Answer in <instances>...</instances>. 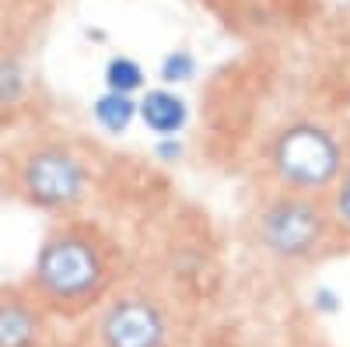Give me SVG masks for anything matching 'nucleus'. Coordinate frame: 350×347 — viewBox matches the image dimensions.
<instances>
[{"mask_svg": "<svg viewBox=\"0 0 350 347\" xmlns=\"http://www.w3.org/2000/svg\"><path fill=\"white\" fill-rule=\"evenodd\" d=\"M92 190L88 158L70 140L42 137L14 158V193L46 214H70Z\"/></svg>", "mask_w": 350, "mask_h": 347, "instance_id": "nucleus-4", "label": "nucleus"}, {"mask_svg": "<svg viewBox=\"0 0 350 347\" xmlns=\"http://www.w3.org/2000/svg\"><path fill=\"white\" fill-rule=\"evenodd\" d=\"M21 95H25V67L18 56L0 53V109L18 105Z\"/></svg>", "mask_w": 350, "mask_h": 347, "instance_id": "nucleus-10", "label": "nucleus"}, {"mask_svg": "<svg viewBox=\"0 0 350 347\" xmlns=\"http://www.w3.org/2000/svg\"><path fill=\"white\" fill-rule=\"evenodd\" d=\"M175 320L165 298L148 287L112 292L92 320L95 347H172Z\"/></svg>", "mask_w": 350, "mask_h": 347, "instance_id": "nucleus-5", "label": "nucleus"}, {"mask_svg": "<svg viewBox=\"0 0 350 347\" xmlns=\"http://www.w3.org/2000/svg\"><path fill=\"white\" fill-rule=\"evenodd\" d=\"M49 312L28 284H0V347H42Z\"/></svg>", "mask_w": 350, "mask_h": 347, "instance_id": "nucleus-6", "label": "nucleus"}, {"mask_svg": "<svg viewBox=\"0 0 350 347\" xmlns=\"http://www.w3.org/2000/svg\"><path fill=\"white\" fill-rule=\"evenodd\" d=\"M252 242L262 256L284 267H301L323 256L336 235L323 196L270 190L249 218Z\"/></svg>", "mask_w": 350, "mask_h": 347, "instance_id": "nucleus-2", "label": "nucleus"}, {"mask_svg": "<svg viewBox=\"0 0 350 347\" xmlns=\"http://www.w3.org/2000/svg\"><path fill=\"white\" fill-rule=\"evenodd\" d=\"M267 168L273 190L326 196L347 172V148L333 127L319 120H295L270 137Z\"/></svg>", "mask_w": 350, "mask_h": 347, "instance_id": "nucleus-3", "label": "nucleus"}, {"mask_svg": "<svg viewBox=\"0 0 350 347\" xmlns=\"http://www.w3.org/2000/svg\"><path fill=\"white\" fill-rule=\"evenodd\" d=\"M137 120L148 127L158 140L179 137L189 123V102L172 88H148L137 99Z\"/></svg>", "mask_w": 350, "mask_h": 347, "instance_id": "nucleus-7", "label": "nucleus"}, {"mask_svg": "<svg viewBox=\"0 0 350 347\" xmlns=\"http://www.w3.org/2000/svg\"><path fill=\"white\" fill-rule=\"evenodd\" d=\"M179 155H183V144H179V137H165V140H158V158L175 162Z\"/></svg>", "mask_w": 350, "mask_h": 347, "instance_id": "nucleus-13", "label": "nucleus"}, {"mask_svg": "<svg viewBox=\"0 0 350 347\" xmlns=\"http://www.w3.org/2000/svg\"><path fill=\"white\" fill-rule=\"evenodd\" d=\"M323 200H326V211L333 218V228L343 231V235H350V165Z\"/></svg>", "mask_w": 350, "mask_h": 347, "instance_id": "nucleus-11", "label": "nucleus"}, {"mask_svg": "<svg viewBox=\"0 0 350 347\" xmlns=\"http://www.w3.org/2000/svg\"><path fill=\"white\" fill-rule=\"evenodd\" d=\"M92 116L105 133H126L137 123V99L133 95H116V92H102L92 102Z\"/></svg>", "mask_w": 350, "mask_h": 347, "instance_id": "nucleus-8", "label": "nucleus"}, {"mask_svg": "<svg viewBox=\"0 0 350 347\" xmlns=\"http://www.w3.org/2000/svg\"><path fill=\"white\" fill-rule=\"evenodd\" d=\"M105 92H116V95H133L140 99L144 95V84H148V74H144L140 60H133V56H112V60L105 64Z\"/></svg>", "mask_w": 350, "mask_h": 347, "instance_id": "nucleus-9", "label": "nucleus"}, {"mask_svg": "<svg viewBox=\"0 0 350 347\" xmlns=\"http://www.w3.org/2000/svg\"><path fill=\"white\" fill-rule=\"evenodd\" d=\"M25 284L49 316L74 320L116 292V249L95 224L56 221L42 235Z\"/></svg>", "mask_w": 350, "mask_h": 347, "instance_id": "nucleus-1", "label": "nucleus"}, {"mask_svg": "<svg viewBox=\"0 0 350 347\" xmlns=\"http://www.w3.org/2000/svg\"><path fill=\"white\" fill-rule=\"evenodd\" d=\"M196 74V56L189 49H172L165 60H161V81H165V88L168 84H183Z\"/></svg>", "mask_w": 350, "mask_h": 347, "instance_id": "nucleus-12", "label": "nucleus"}]
</instances>
